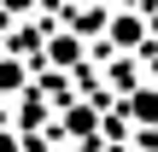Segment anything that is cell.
<instances>
[{"mask_svg":"<svg viewBox=\"0 0 158 152\" xmlns=\"http://www.w3.org/2000/svg\"><path fill=\"white\" fill-rule=\"evenodd\" d=\"M135 47H147V12L141 6H123L106 23V53H135Z\"/></svg>","mask_w":158,"mask_h":152,"instance_id":"6da1fadb","label":"cell"},{"mask_svg":"<svg viewBox=\"0 0 158 152\" xmlns=\"http://www.w3.org/2000/svg\"><path fill=\"white\" fill-rule=\"evenodd\" d=\"M41 59H47L53 70H82L88 41H82L76 29H64V23H59V29H47V35H41Z\"/></svg>","mask_w":158,"mask_h":152,"instance_id":"7a4b0ae2","label":"cell"},{"mask_svg":"<svg viewBox=\"0 0 158 152\" xmlns=\"http://www.w3.org/2000/svg\"><path fill=\"white\" fill-rule=\"evenodd\" d=\"M106 23H111V6H106V0L70 6V18H64V29H76L82 41H100V35H106Z\"/></svg>","mask_w":158,"mask_h":152,"instance_id":"3957f363","label":"cell"},{"mask_svg":"<svg viewBox=\"0 0 158 152\" xmlns=\"http://www.w3.org/2000/svg\"><path fill=\"white\" fill-rule=\"evenodd\" d=\"M123 117L141 123V129H152V123H158V88H152V82H135V88L123 94Z\"/></svg>","mask_w":158,"mask_h":152,"instance_id":"277c9868","label":"cell"},{"mask_svg":"<svg viewBox=\"0 0 158 152\" xmlns=\"http://www.w3.org/2000/svg\"><path fill=\"white\" fill-rule=\"evenodd\" d=\"M29 76H35V70H29V59H18V53H6V47H0V100L23 94V88H29Z\"/></svg>","mask_w":158,"mask_h":152,"instance_id":"5b68a950","label":"cell"},{"mask_svg":"<svg viewBox=\"0 0 158 152\" xmlns=\"http://www.w3.org/2000/svg\"><path fill=\"white\" fill-rule=\"evenodd\" d=\"M35 12H41V0H0V18H12V23H23Z\"/></svg>","mask_w":158,"mask_h":152,"instance_id":"8992f818","label":"cell"},{"mask_svg":"<svg viewBox=\"0 0 158 152\" xmlns=\"http://www.w3.org/2000/svg\"><path fill=\"white\" fill-rule=\"evenodd\" d=\"M64 123H70V135H94V111H88V105H70Z\"/></svg>","mask_w":158,"mask_h":152,"instance_id":"52a82bcc","label":"cell"},{"mask_svg":"<svg viewBox=\"0 0 158 152\" xmlns=\"http://www.w3.org/2000/svg\"><path fill=\"white\" fill-rule=\"evenodd\" d=\"M0 152H18V129H0Z\"/></svg>","mask_w":158,"mask_h":152,"instance_id":"ba28073f","label":"cell"},{"mask_svg":"<svg viewBox=\"0 0 158 152\" xmlns=\"http://www.w3.org/2000/svg\"><path fill=\"white\" fill-rule=\"evenodd\" d=\"M64 6H88V0H64Z\"/></svg>","mask_w":158,"mask_h":152,"instance_id":"9c48e42d","label":"cell"}]
</instances>
